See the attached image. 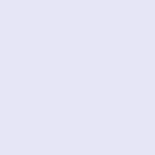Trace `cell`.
Masks as SVG:
<instances>
[]
</instances>
